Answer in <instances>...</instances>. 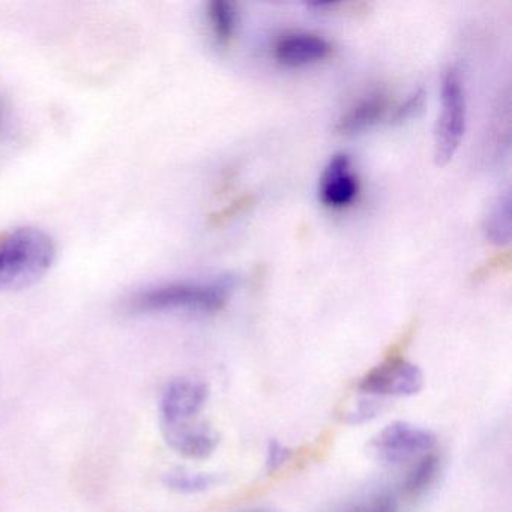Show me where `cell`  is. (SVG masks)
<instances>
[{
	"label": "cell",
	"instance_id": "cell-12",
	"mask_svg": "<svg viewBox=\"0 0 512 512\" xmlns=\"http://www.w3.org/2000/svg\"><path fill=\"white\" fill-rule=\"evenodd\" d=\"M206 14H208V22L215 41L221 47L230 46L238 26V14L233 4L227 0H214L209 2Z\"/></svg>",
	"mask_w": 512,
	"mask_h": 512
},
{
	"label": "cell",
	"instance_id": "cell-19",
	"mask_svg": "<svg viewBox=\"0 0 512 512\" xmlns=\"http://www.w3.org/2000/svg\"><path fill=\"white\" fill-rule=\"evenodd\" d=\"M509 263H511V256H509L508 251L497 254V256L488 260L485 265H482L481 268L475 272V280H482V278L491 277V275L502 271L503 268H509Z\"/></svg>",
	"mask_w": 512,
	"mask_h": 512
},
{
	"label": "cell",
	"instance_id": "cell-5",
	"mask_svg": "<svg viewBox=\"0 0 512 512\" xmlns=\"http://www.w3.org/2000/svg\"><path fill=\"white\" fill-rule=\"evenodd\" d=\"M424 386V374L412 362L401 356H389L359 380L358 389L380 397H410Z\"/></svg>",
	"mask_w": 512,
	"mask_h": 512
},
{
	"label": "cell",
	"instance_id": "cell-7",
	"mask_svg": "<svg viewBox=\"0 0 512 512\" xmlns=\"http://www.w3.org/2000/svg\"><path fill=\"white\" fill-rule=\"evenodd\" d=\"M358 176L353 173L349 155L338 154L329 161L320 179V202L331 209H343L352 205L358 197Z\"/></svg>",
	"mask_w": 512,
	"mask_h": 512
},
{
	"label": "cell",
	"instance_id": "cell-8",
	"mask_svg": "<svg viewBox=\"0 0 512 512\" xmlns=\"http://www.w3.org/2000/svg\"><path fill=\"white\" fill-rule=\"evenodd\" d=\"M163 436L173 451L193 460L208 458L220 443L217 431L196 419L182 424L163 425Z\"/></svg>",
	"mask_w": 512,
	"mask_h": 512
},
{
	"label": "cell",
	"instance_id": "cell-11",
	"mask_svg": "<svg viewBox=\"0 0 512 512\" xmlns=\"http://www.w3.org/2000/svg\"><path fill=\"white\" fill-rule=\"evenodd\" d=\"M485 238L494 245H506L511 239V197L499 194L488 206L484 217Z\"/></svg>",
	"mask_w": 512,
	"mask_h": 512
},
{
	"label": "cell",
	"instance_id": "cell-6",
	"mask_svg": "<svg viewBox=\"0 0 512 512\" xmlns=\"http://www.w3.org/2000/svg\"><path fill=\"white\" fill-rule=\"evenodd\" d=\"M208 395V386L199 380H173L161 397V425L194 421L205 407Z\"/></svg>",
	"mask_w": 512,
	"mask_h": 512
},
{
	"label": "cell",
	"instance_id": "cell-21",
	"mask_svg": "<svg viewBox=\"0 0 512 512\" xmlns=\"http://www.w3.org/2000/svg\"><path fill=\"white\" fill-rule=\"evenodd\" d=\"M379 410L380 407L377 406L376 401H362V403H359L356 409L350 413V418H352V422L368 421V419L374 418Z\"/></svg>",
	"mask_w": 512,
	"mask_h": 512
},
{
	"label": "cell",
	"instance_id": "cell-16",
	"mask_svg": "<svg viewBox=\"0 0 512 512\" xmlns=\"http://www.w3.org/2000/svg\"><path fill=\"white\" fill-rule=\"evenodd\" d=\"M425 104V92L422 89L413 92L397 110H395L394 116H392V124H404V122L410 121V119L418 116L419 113L424 109Z\"/></svg>",
	"mask_w": 512,
	"mask_h": 512
},
{
	"label": "cell",
	"instance_id": "cell-2",
	"mask_svg": "<svg viewBox=\"0 0 512 512\" xmlns=\"http://www.w3.org/2000/svg\"><path fill=\"white\" fill-rule=\"evenodd\" d=\"M226 283H172L149 287L128 301L131 313L151 314L169 311L188 313H217L229 299Z\"/></svg>",
	"mask_w": 512,
	"mask_h": 512
},
{
	"label": "cell",
	"instance_id": "cell-22",
	"mask_svg": "<svg viewBox=\"0 0 512 512\" xmlns=\"http://www.w3.org/2000/svg\"><path fill=\"white\" fill-rule=\"evenodd\" d=\"M11 115L10 109H8L7 103L0 98V142L7 136L8 130H10Z\"/></svg>",
	"mask_w": 512,
	"mask_h": 512
},
{
	"label": "cell",
	"instance_id": "cell-15",
	"mask_svg": "<svg viewBox=\"0 0 512 512\" xmlns=\"http://www.w3.org/2000/svg\"><path fill=\"white\" fill-rule=\"evenodd\" d=\"M254 203H256V197L253 194H244V196L238 197L230 205H227L226 208L220 209V211L211 215L212 226L221 227L223 224L229 223L233 218L239 217V215L247 212L248 209L253 208Z\"/></svg>",
	"mask_w": 512,
	"mask_h": 512
},
{
	"label": "cell",
	"instance_id": "cell-9",
	"mask_svg": "<svg viewBox=\"0 0 512 512\" xmlns=\"http://www.w3.org/2000/svg\"><path fill=\"white\" fill-rule=\"evenodd\" d=\"M331 53V44L314 34L286 35L274 47V58L278 64L290 68L317 64L328 59Z\"/></svg>",
	"mask_w": 512,
	"mask_h": 512
},
{
	"label": "cell",
	"instance_id": "cell-13",
	"mask_svg": "<svg viewBox=\"0 0 512 512\" xmlns=\"http://www.w3.org/2000/svg\"><path fill=\"white\" fill-rule=\"evenodd\" d=\"M221 478L214 473L191 472V470L176 469L164 476V484L170 490L184 494L203 493L220 484Z\"/></svg>",
	"mask_w": 512,
	"mask_h": 512
},
{
	"label": "cell",
	"instance_id": "cell-3",
	"mask_svg": "<svg viewBox=\"0 0 512 512\" xmlns=\"http://www.w3.org/2000/svg\"><path fill=\"white\" fill-rule=\"evenodd\" d=\"M466 94L457 68H449L443 77L442 115L434 137V160L446 166L457 154L466 133Z\"/></svg>",
	"mask_w": 512,
	"mask_h": 512
},
{
	"label": "cell",
	"instance_id": "cell-4",
	"mask_svg": "<svg viewBox=\"0 0 512 512\" xmlns=\"http://www.w3.org/2000/svg\"><path fill=\"white\" fill-rule=\"evenodd\" d=\"M436 445V436L409 422H392L373 437L370 451L385 464H400L428 454Z\"/></svg>",
	"mask_w": 512,
	"mask_h": 512
},
{
	"label": "cell",
	"instance_id": "cell-1",
	"mask_svg": "<svg viewBox=\"0 0 512 512\" xmlns=\"http://www.w3.org/2000/svg\"><path fill=\"white\" fill-rule=\"evenodd\" d=\"M55 259V242L43 230L22 227L5 233L0 236V292L40 280Z\"/></svg>",
	"mask_w": 512,
	"mask_h": 512
},
{
	"label": "cell",
	"instance_id": "cell-10",
	"mask_svg": "<svg viewBox=\"0 0 512 512\" xmlns=\"http://www.w3.org/2000/svg\"><path fill=\"white\" fill-rule=\"evenodd\" d=\"M389 100L385 92L379 91L368 97L362 98L358 103L353 104L344 115L338 119L335 131L338 134L361 133L367 128L373 127L388 112Z\"/></svg>",
	"mask_w": 512,
	"mask_h": 512
},
{
	"label": "cell",
	"instance_id": "cell-14",
	"mask_svg": "<svg viewBox=\"0 0 512 512\" xmlns=\"http://www.w3.org/2000/svg\"><path fill=\"white\" fill-rule=\"evenodd\" d=\"M440 460L436 454L422 455L418 463L415 464L406 481H404V491L410 496H418L422 491L427 490L433 484L437 472H439Z\"/></svg>",
	"mask_w": 512,
	"mask_h": 512
},
{
	"label": "cell",
	"instance_id": "cell-20",
	"mask_svg": "<svg viewBox=\"0 0 512 512\" xmlns=\"http://www.w3.org/2000/svg\"><path fill=\"white\" fill-rule=\"evenodd\" d=\"M355 512H398V506L391 497H377L367 505L356 509Z\"/></svg>",
	"mask_w": 512,
	"mask_h": 512
},
{
	"label": "cell",
	"instance_id": "cell-17",
	"mask_svg": "<svg viewBox=\"0 0 512 512\" xmlns=\"http://www.w3.org/2000/svg\"><path fill=\"white\" fill-rule=\"evenodd\" d=\"M310 8L322 11V14H343V16H359L367 11V4H353V2H328V4H313Z\"/></svg>",
	"mask_w": 512,
	"mask_h": 512
},
{
	"label": "cell",
	"instance_id": "cell-18",
	"mask_svg": "<svg viewBox=\"0 0 512 512\" xmlns=\"http://www.w3.org/2000/svg\"><path fill=\"white\" fill-rule=\"evenodd\" d=\"M290 455H292V452H290L289 448L281 445L280 442L272 440V442H269L268 451H266V469L269 472H275V470L280 469L284 463L289 461Z\"/></svg>",
	"mask_w": 512,
	"mask_h": 512
}]
</instances>
